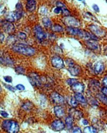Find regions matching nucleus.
Segmentation results:
<instances>
[{
    "instance_id": "9",
    "label": "nucleus",
    "mask_w": 107,
    "mask_h": 133,
    "mask_svg": "<svg viewBox=\"0 0 107 133\" xmlns=\"http://www.w3.org/2000/svg\"><path fill=\"white\" fill-rule=\"evenodd\" d=\"M51 98L53 103L57 104H63L65 102L64 98L56 92H53L51 94Z\"/></svg>"
},
{
    "instance_id": "31",
    "label": "nucleus",
    "mask_w": 107,
    "mask_h": 133,
    "mask_svg": "<svg viewBox=\"0 0 107 133\" xmlns=\"http://www.w3.org/2000/svg\"><path fill=\"white\" fill-rule=\"evenodd\" d=\"M4 80L8 83H11L12 82V78L10 76H5V77H4Z\"/></svg>"
},
{
    "instance_id": "10",
    "label": "nucleus",
    "mask_w": 107,
    "mask_h": 133,
    "mask_svg": "<svg viewBox=\"0 0 107 133\" xmlns=\"http://www.w3.org/2000/svg\"><path fill=\"white\" fill-rule=\"evenodd\" d=\"M52 128L57 131H59L63 130L65 127V124L64 122L60 120H54L51 124Z\"/></svg>"
},
{
    "instance_id": "23",
    "label": "nucleus",
    "mask_w": 107,
    "mask_h": 133,
    "mask_svg": "<svg viewBox=\"0 0 107 133\" xmlns=\"http://www.w3.org/2000/svg\"><path fill=\"white\" fill-rule=\"evenodd\" d=\"M52 30L55 32H62L63 31V28L58 24H55L52 27Z\"/></svg>"
},
{
    "instance_id": "17",
    "label": "nucleus",
    "mask_w": 107,
    "mask_h": 133,
    "mask_svg": "<svg viewBox=\"0 0 107 133\" xmlns=\"http://www.w3.org/2000/svg\"><path fill=\"white\" fill-rule=\"evenodd\" d=\"M54 111L55 115L57 117H62L65 115V110L61 106H56L54 109Z\"/></svg>"
},
{
    "instance_id": "37",
    "label": "nucleus",
    "mask_w": 107,
    "mask_h": 133,
    "mask_svg": "<svg viewBox=\"0 0 107 133\" xmlns=\"http://www.w3.org/2000/svg\"><path fill=\"white\" fill-rule=\"evenodd\" d=\"M48 11H47V9L45 8V7H42L40 9V12L41 14L42 15H46Z\"/></svg>"
},
{
    "instance_id": "30",
    "label": "nucleus",
    "mask_w": 107,
    "mask_h": 133,
    "mask_svg": "<svg viewBox=\"0 0 107 133\" xmlns=\"http://www.w3.org/2000/svg\"><path fill=\"white\" fill-rule=\"evenodd\" d=\"M62 14L64 16H69V15H70L69 11L67 9H66L65 8H62Z\"/></svg>"
},
{
    "instance_id": "8",
    "label": "nucleus",
    "mask_w": 107,
    "mask_h": 133,
    "mask_svg": "<svg viewBox=\"0 0 107 133\" xmlns=\"http://www.w3.org/2000/svg\"><path fill=\"white\" fill-rule=\"evenodd\" d=\"M52 64L54 67L57 69L63 68L64 64L63 59L58 56H54L52 59Z\"/></svg>"
},
{
    "instance_id": "28",
    "label": "nucleus",
    "mask_w": 107,
    "mask_h": 133,
    "mask_svg": "<svg viewBox=\"0 0 107 133\" xmlns=\"http://www.w3.org/2000/svg\"><path fill=\"white\" fill-rule=\"evenodd\" d=\"M18 36L21 40H25L26 39V34L23 32H19L18 34Z\"/></svg>"
},
{
    "instance_id": "35",
    "label": "nucleus",
    "mask_w": 107,
    "mask_h": 133,
    "mask_svg": "<svg viewBox=\"0 0 107 133\" xmlns=\"http://www.w3.org/2000/svg\"><path fill=\"white\" fill-rule=\"evenodd\" d=\"M72 132H77V133H80L82 132V130L81 129L78 127H74L72 130Z\"/></svg>"
},
{
    "instance_id": "14",
    "label": "nucleus",
    "mask_w": 107,
    "mask_h": 133,
    "mask_svg": "<svg viewBox=\"0 0 107 133\" xmlns=\"http://www.w3.org/2000/svg\"><path fill=\"white\" fill-rule=\"evenodd\" d=\"M26 8L29 12H33L36 9L35 0H27Z\"/></svg>"
},
{
    "instance_id": "16",
    "label": "nucleus",
    "mask_w": 107,
    "mask_h": 133,
    "mask_svg": "<svg viewBox=\"0 0 107 133\" xmlns=\"http://www.w3.org/2000/svg\"><path fill=\"white\" fill-rule=\"evenodd\" d=\"M86 45L89 48L92 50H97L99 48V45L96 42L95 40H87L86 42Z\"/></svg>"
},
{
    "instance_id": "4",
    "label": "nucleus",
    "mask_w": 107,
    "mask_h": 133,
    "mask_svg": "<svg viewBox=\"0 0 107 133\" xmlns=\"http://www.w3.org/2000/svg\"><path fill=\"white\" fill-rule=\"evenodd\" d=\"M33 31L36 39L40 41L44 40L47 37L46 34L43 31L42 28L39 25L35 26Z\"/></svg>"
},
{
    "instance_id": "39",
    "label": "nucleus",
    "mask_w": 107,
    "mask_h": 133,
    "mask_svg": "<svg viewBox=\"0 0 107 133\" xmlns=\"http://www.w3.org/2000/svg\"><path fill=\"white\" fill-rule=\"evenodd\" d=\"M56 5L57 7H60L61 8H65V4H64L63 3L61 2H56Z\"/></svg>"
},
{
    "instance_id": "34",
    "label": "nucleus",
    "mask_w": 107,
    "mask_h": 133,
    "mask_svg": "<svg viewBox=\"0 0 107 133\" xmlns=\"http://www.w3.org/2000/svg\"><path fill=\"white\" fill-rule=\"evenodd\" d=\"M54 12L55 14H60L61 12H62V8H60V7H57L55 8V9L54 10Z\"/></svg>"
},
{
    "instance_id": "41",
    "label": "nucleus",
    "mask_w": 107,
    "mask_h": 133,
    "mask_svg": "<svg viewBox=\"0 0 107 133\" xmlns=\"http://www.w3.org/2000/svg\"><path fill=\"white\" fill-rule=\"evenodd\" d=\"M101 91L102 92L103 94L107 96V87H104L102 88L101 89Z\"/></svg>"
},
{
    "instance_id": "20",
    "label": "nucleus",
    "mask_w": 107,
    "mask_h": 133,
    "mask_svg": "<svg viewBox=\"0 0 107 133\" xmlns=\"http://www.w3.org/2000/svg\"><path fill=\"white\" fill-rule=\"evenodd\" d=\"M74 98L75 99L81 103H85L86 102V98L82 95L81 93H78V92H75L74 95Z\"/></svg>"
},
{
    "instance_id": "21",
    "label": "nucleus",
    "mask_w": 107,
    "mask_h": 133,
    "mask_svg": "<svg viewBox=\"0 0 107 133\" xmlns=\"http://www.w3.org/2000/svg\"><path fill=\"white\" fill-rule=\"evenodd\" d=\"M42 23L43 26L47 28H49L52 27V23L49 18L47 17L43 18L42 19Z\"/></svg>"
},
{
    "instance_id": "32",
    "label": "nucleus",
    "mask_w": 107,
    "mask_h": 133,
    "mask_svg": "<svg viewBox=\"0 0 107 133\" xmlns=\"http://www.w3.org/2000/svg\"><path fill=\"white\" fill-rule=\"evenodd\" d=\"M16 88L19 90H21V91H23L25 89V88L24 87V85L22 84H17L16 86Z\"/></svg>"
},
{
    "instance_id": "19",
    "label": "nucleus",
    "mask_w": 107,
    "mask_h": 133,
    "mask_svg": "<svg viewBox=\"0 0 107 133\" xmlns=\"http://www.w3.org/2000/svg\"><path fill=\"white\" fill-rule=\"evenodd\" d=\"M65 125L67 129H71L73 128V119L71 116H68L66 118L65 120Z\"/></svg>"
},
{
    "instance_id": "29",
    "label": "nucleus",
    "mask_w": 107,
    "mask_h": 133,
    "mask_svg": "<svg viewBox=\"0 0 107 133\" xmlns=\"http://www.w3.org/2000/svg\"><path fill=\"white\" fill-rule=\"evenodd\" d=\"M65 62H66V64L67 65L68 67H71V66H72L75 65L72 59H66Z\"/></svg>"
},
{
    "instance_id": "45",
    "label": "nucleus",
    "mask_w": 107,
    "mask_h": 133,
    "mask_svg": "<svg viewBox=\"0 0 107 133\" xmlns=\"http://www.w3.org/2000/svg\"><path fill=\"white\" fill-rule=\"evenodd\" d=\"M78 1H83V0H78Z\"/></svg>"
},
{
    "instance_id": "33",
    "label": "nucleus",
    "mask_w": 107,
    "mask_h": 133,
    "mask_svg": "<svg viewBox=\"0 0 107 133\" xmlns=\"http://www.w3.org/2000/svg\"><path fill=\"white\" fill-rule=\"evenodd\" d=\"M4 85L5 87L8 89L10 91H12V92H15V88L14 87H13L12 86H11V85H9V84H4Z\"/></svg>"
},
{
    "instance_id": "6",
    "label": "nucleus",
    "mask_w": 107,
    "mask_h": 133,
    "mask_svg": "<svg viewBox=\"0 0 107 133\" xmlns=\"http://www.w3.org/2000/svg\"><path fill=\"white\" fill-rule=\"evenodd\" d=\"M89 29L95 35L98 37H103L105 35V32L102 28L95 25H91L89 26Z\"/></svg>"
},
{
    "instance_id": "12",
    "label": "nucleus",
    "mask_w": 107,
    "mask_h": 133,
    "mask_svg": "<svg viewBox=\"0 0 107 133\" xmlns=\"http://www.w3.org/2000/svg\"><path fill=\"white\" fill-rule=\"evenodd\" d=\"M67 70L70 73V74L73 76H77L79 75L81 72V70L79 66L76 65L71 66V67H69Z\"/></svg>"
},
{
    "instance_id": "13",
    "label": "nucleus",
    "mask_w": 107,
    "mask_h": 133,
    "mask_svg": "<svg viewBox=\"0 0 107 133\" xmlns=\"http://www.w3.org/2000/svg\"><path fill=\"white\" fill-rule=\"evenodd\" d=\"M72 90L75 92L78 93H82L84 90V85L82 83L77 82L72 85Z\"/></svg>"
},
{
    "instance_id": "26",
    "label": "nucleus",
    "mask_w": 107,
    "mask_h": 133,
    "mask_svg": "<svg viewBox=\"0 0 107 133\" xmlns=\"http://www.w3.org/2000/svg\"><path fill=\"white\" fill-rule=\"evenodd\" d=\"M69 104L72 107L75 108L78 106V101L75 99V98H72L69 101Z\"/></svg>"
},
{
    "instance_id": "1",
    "label": "nucleus",
    "mask_w": 107,
    "mask_h": 133,
    "mask_svg": "<svg viewBox=\"0 0 107 133\" xmlns=\"http://www.w3.org/2000/svg\"><path fill=\"white\" fill-rule=\"evenodd\" d=\"M12 50L17 53L22 54L24 56H32L35 54V49L32 46L23 44H17L14 45Z\"/></svg>"
},
{
    "instance_id": "24",
    "label": "nucleus",
    "mask_w": 107,
    "mask_h": 133,
    "mask_svg": "<svg viewBox=\"0 0 107 133\" xmlns=\"http://www.w3.org/2000/svg\"><path fill=\"white\" fill-rule=\"evenodd\" d=\"M98 98L105 105H107V96L105 95L104 94H98Z\"/></svg>"
},
{
    "instance_id": "27",
    "label": "nucleus",
    "mask_w": 107,
    "mask_h": 133,
    "mask_svg": "<svg viewBox=\"0 0 107 133\" xmlns=\"http://www.w3.org/2000/svg\"><path fill=\"white\" fill-rule=\"evenodd\" d=\"M78 82V80L76 79H69L66 80V83L67 84H69V85H71L72 86V85H73L74 83Z\"/></svg>"
},
{
    "instance_id": "15",
    "label": "nucleus",
    "mask_w": 107,
    "mask_h": 133,
    "mask_svg": "<svg viewBox=\"0 0 107 133\" xmlns=\"http://www.w3.org/2000/svg\"><path fill=\"white\" fill-rule=\"evenodd\" d=\"M104 64L101 62L96 63L94 65V70L96 74H99L101 73L104 71Z\"/></svg>"
},
{
    "instance_id": "7",
    "label": "nucleus",
    "mask_w": 107,
    "mask_h": 133,
    "mask_svg": "<svg viewBox=\"0 0 107 133\" xmlns=\"http://www.w3.org/2000/svg\"><path fill=\"white\" fill-rule=\"evenodd\" d=\"M22 17V13L19 11H14L9 14L6 17L7 21L12 23L21 19Z\"/></svg>"
},
{
    "instance_id": "25",
    "label": "nucleus",
    "mask_w": 107,
    "mask_h": 133,
    "mask_svg": "<svg viewBox=\"0 0 107 133\" xmlns=\"http://www.w3.org/2000/svg\"><path fill=\"white\" fill-rule=\"evenodd\" d=\"M15 71L17 73L19 74H23L25 72V69L21 67V66H18V67L15 68Z\"/></svg>"
},
{
    "instance_id": "38",
    "label": "nucleus",
    "mask_w": 107,
    "mask_h": 133,
    "mask_svg": "<svg viewBox=\"0 0 107 133\" xmlns=\"http://www.w3.org/2000/svg\"><path fill=\"white\" fill-rule=\"evenodd\" d=\"M92 8L93 9H94V10L97 12H98L100 11V9H99V7L98 6V5L96 4H93V6H92Z\"/></svg>"
},
{
    "instance_id": "44",
    "label": "nucleus",
    "mask_w": 107,
    "mask_h": 133,
    "mask_svg": "<svg viewBox=\"0 0 107 133\" xmlns=\"http://www.w3.org/2000/svg\"><path fill=\"white\" fill-rule=\"evenodd\" d=\"M3 39H4V36H3V34L2 33H1V42H2Z\"/></svg>"
},
{
    "instance_id": "22",
    "label": "nucleus",
    "mask_w": 107,
    "mask_h": 133,
    "mask_svg": "<svg viewBox=\"0 0 107 133\" xmlns=\"http://www.w3.org/2000/svg\"><path fill=\"white\" fill-rule=\"evenodd\" d=\"M84 132L85 133H95L98 132V130L93 126H87L84 129Z\"/></svg>"
},
{
    "instance_id": "5",
    "label": "nucleus",
    "mask_w": 107,
    "mask_h": 133,
    "mask_svg": "<svg viewBox=\"0 0 107 133\" xmlns=\"http://www.w3.org/2000/svg\"><path fill=\"white\" fill-rule=\"evenodd\" d=\"M28 78L30 82L33 86L39 87L41 85V81L39 76L35 73H31L28 76Z\"/></svg>"
},
{
    "instance_id": "46",
    "label": "nucleus",
    "mask_w": 107,
    "mask_h": 133,
    "mask_svg": "<svg viewBox=\"0 0 107 133\" xmlns=\"http://www.w3.org/2000/svg\"><path fill=\"white\" fill-rule=\"evenodd\" d=\"M105 1H106V2L107 3V0H105Z\"/></svg>"
},
{
    "instance_id": "36",
    "label": "nucleus",
    "mask_w": 107,
    "mask_h": 133,
    "mask_svg": "<svg viewBox=\"0 0 107 133\" xmlns=\"http://www.w3.org/2000/svg\"><path fill=\"white\" fill-rule=\"evenodd\" d=\"M1 115L3 118H7L9 116V114L4 111H1Z\"/></svg>"
},
{
    "instance_id": "43",
    "label": "nucleus",
    "mask_w": 107,
    "mask_h": 133,
    "mask_svg": "<svg viewBox=\"0 0 107 133\" xmlns=\"http://www.w3.org/2000/svg\"><path fill=\"white\" fill-rule=\"evenodd\" d=\"M82 122H83L84 125H89V122H88V121H87V120H85H85H83V121H82Z\"/></svg>"
},
{
    "instance_id": "2",
    "label": "nucleus",
    "mask_w": 107,
    "mask_h": 133,
    "mask_svg": "<svg viewBox=\"0 0 107 133\" xmlns=\"http://www.w3.org/2000/svg\"><path fill=\"white\" fill-rule=\"evenodd\" d=\"M2 128L7 132L14 133L19 130V126L17 122L12 120H5L2 123Z\"/></svg>"
},
{
    "instance_id": "42",
    "label": "nucleus",
    "mask_w": 107,
    "mask_h": 133,
    "mask_svg": "<svg viewBox=\"0 0 107 133\" xmlns=\"http://www.w3.org/2000/svg\"><path fill=\"white\" fill-rule=\"evenodd\" d=\"M16 8L18 9V11H20L22 9V5L21 3H18L16 5Z\"/></svg>"
},
{
    "instance_id": "40",
    "label": "nucleus",
    "mask_w": 107,
    "mask_h": 133,
    "mask_svg": "<svg viewBox=\"0 0 107 133\" xmlns=\"http://www.w3.org/2000/svg\"><path fill=\"white\" fill-rule=\"evenodd\" d=\"M102 84L104 87H107V76L105 77L102 80Z\"/></svg>"
},
{
    "instance_id": "18",
    "label": "nucleus",
    "mask_w": 107,
    "mask_h": 133,
    "mask_svg": "<svg viewBox=\"0 0 107 133\" xmlns=\"http://www.w3.org/2000/svg\"><path fill=\"white\" fill-rule=\"evenodd\" d=\"M67 32L72 35H78V36L80 30L78 28L74 27H67L66 28Z\"/></svg>"
},
{
    "instance_id": "3",
    "label": "nucleus",
    "mask_w": 107,
    "mask_h": 133,
    "mask_svg": "<svg viewBox=\"0 0 107 133\" xmlns=\"http://www.w3.org/2000/svg\"><path fill=\"white\" fill-rule=\"evenodd\" d=\"M63 22L64 24L67 27H78L80 26V23L77 19L70 16H65L64 17Z\"/></svg>"
},
{
    "instance_id": "11",
    "label": "nucleus",
    "mask_w": 107,
    "mask_h": 133,
    "mask_svg": "<svg viewBox=\"0 0 107 133\" xmlns=\"http://www.w3.org/2000/svg\"><path fill=\"white\" fill-rule=\"evenodd\" d=\"M2 27L3 28L4 31L9 34L13 33L15 30V28L14 25L12 24V23L9 22L8 21L2 23Z\"/></svg>"
}]
</instances>
